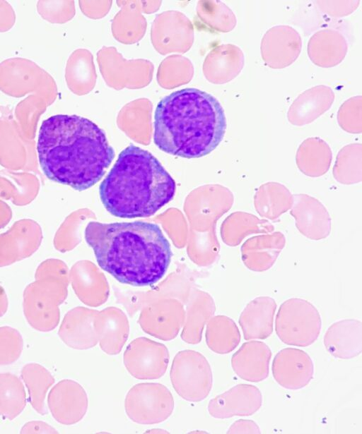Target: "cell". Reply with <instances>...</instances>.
<instances>
[{"label": "cell", "mask_w": 362, "mask_h": 434, "mask_svg": "<svg viewBox=\"0 0 362 434\" xmlns=\"http://www.w3.org/2000/svg\"><path fill=\"white\" fill-rule=\"evenodd\" d=\"M37 151L49 179L79 191L97 183L115 157L105 132L77 115L58 114L45 120Z\"/></svg>", "instance_id": "6da1fadb"}, {"label": "cell", "mask_w": 362, "mask_h": 434, "mask_svg": "<svg viewBox=\"0 0 362 434\" xmlns=\"http://www.w3.org/2000/svg\"><path fill=\"white\" fill-rule=\"evenodd\" d=\"M85 239L98 265L118 282L152 286L165 275L173 256L170 244L153 223L90 222Z\"/></svg>", "instance_id": "7a4b0ae2"}, {"label": "cell", "mask_w": 362, "mask_h": 434, "mask_svg": "<svg viewBox=\"0 0 362 434\" xmlns=\"http://www.w3.org/2000/svg\"><path fill=\"white\" fill-rule=\"evenodd\" d=\"M226 129L220 102L197 88L173 92L156 108L154 143L172 155L188 159L207 155L220 144Z\"/></svg>", "instance_id": "3957f363"}, {"label": "cell", "mask_w": 362, "mask_h": 434, "mask_svg": "<svg viewBox=\"0 0 362 434\" xmlns=\"http://www.w3.org/2000/svg\"><path fill=\"white\" fill-rule=\"evenodd\" d=\"M175 182L148 151L124 148L99 186L100 200L113 216L147 217L173 200Z\"/></svg>", "instance_id": "277c9868"}, {"label": "cell", "mask_w": 362, "mask_h": 434, "mask_svg": "<svg viewBox=\"0 0 362 434\" xmlns=\"http://www.w3.org/2000/svg\"><path fill=\"white\" fill-rule=\"evenodd\" d=\"M0 90L21 97L28 93L43 97L48 106L57 98V85L52 77L37 64L23 58H11L0 64Z\"/></svg>", "instance_id": "5b68a950"}, {"label": "cell", "mask_w": 362, "mask_h": 434, "mask_svg": "<svg viewBox=\"0 0 362 434\" xmlns=\"http://www.w3.org/2000/svg\"><path fill=\"white\" fill-rule=\"evenodd\" d=\"M321 327L318 310L307 300L289 299L278 310L275 330L279 339L286 344L308 346L317 339Z\"/></svg>", "instance_id": "8992f818"}, {"label": "cell", "mask_w": 362, "mask_h": 434, "mask_svg": "<svg viewBox=\"0 0 362 434\" xmlns=\"http://www.w3.org/2000/svg\"><path fill=\"white\" fill-rule=\"evenodd\" d=\"M170 380L176 392L184 399L198 402L206 399L213 385L210 364L194 350L179 351L173 358Z\"/></svg>", "instance_id": "52a82bcc"}, {"label": "cell", "mask_w": 362, "mask_h": 434, "mask_svg": "<svg viewBox=\"0 0 362 434\" xmlns=\"http://www.w3.org/2000/svg\"><path fill=\"white\" fill-rule=\"evenodd\" d=\"M128 417L139 424H156L165 421L173 413L174 399L163 385L143 382L133 386L124 400Z\"/></svg>", "instance_id": "ba28073f"}, {"label": "cell", "mask_w": 362, "mask_h": 434, "mask_svg": "<svg viewBox=\"0 0 362 434\" xmlns=\"http://www.w3.org/2000/svg\"><path fill=\"white\" fill-rule=\"evenodd\" d=\"M123 358L127 370L133 377L154 380L165 374L170 355L164 344L141 337L129 344Z\"/></svg>", "instance_id": "9c48e42d"}, {"label": "cell", "mask_w": 362, "mask_h": 434, "mask_svg": "<svg viewBox=\"0 0 362 434\" xmlns=\"http://www.w3.org/2000/svg\"><path fill=\"white\" fill-rule=\"evenodd\" d=\"M185 311L179 301L152 302L141 308L138 323L147 334L164 341L175 339L182 327Z\"/></svg>", "instance_id": "30bf717a"}, {"label": "cell", "mask_w": 362, "mask_h": 434, "mask_svg": "<svg viewBox=\"0 0 362 434\" xmlns=\"http://www.w3.org/2000/svg\"><path fill=\"white\" fill-rule=\"evenodd\" d=\"M302 49L300 34L293 28L280 25L269 28L261 42V55L267 66L280 69L291 65Z\"/></svg>", "instance_id": "8fae6325"}, {"label": "cell", "mask_w": 362, "mask_h": 434, "mask_svg": "<svg viewBox=\"0 0 362 434\" xmlns=\"http://www.w3.org/2000/svg\"><path fill=\"white\" fill-rule=\"evenodd\" d=\"M47 405L57 422L72 425L79 422L86 415L88 396L79 383L65 379L52 388L48 394Z\"/></svg>", "instance_id": "7c38bea8"}, {"label": "cell", "mask_w": 362, "mask_h": 434, "mask_svg": "<svg viewBox=\"0 0 362 434\" xmlns=\"http://www.w3.org/2000/svg\"><path fill=\"white\" fill-rule=\"evenodd\" d=\"M272 369L276 382L288 390L305 387L314 375V365L310 356L296 348L279 351L274 358Z\"/></svg>", "instance_id": "4fadbf2b"}, {"label": "cell", "mask_w": 362, "mask_h": 434, "mask_svg": "<svg viewBox=\"0 0 362 434\" xmlns=\"http://www.w3.org/2000/svg\"><path fill=\"white\" fill-rule=\"evenodd\" d=\"M262 395L255 385L238 384L211 399L209 414L219 419L252 416L260 409Z\"/></svg>", "instance_id": "5bb4252c"}, {"label": "cell", "mask_w": 362, "mask_h": 434, "mask_svg": "<svg viewBox=\"0 0 362 434\" xmlns=\"http://www.w3.org/2000/svg\"><path fill=\"white\" fill-rule=\"evenodd\" d=\"M291 215L296 219L298 230L305 237L318 241L327 238L331 231V218L324 205L308 194L292 197Z\"/></svg>", "instance_id": "9a60e30c"}, {"label": "cell", "mask_w": 362, "mask_h": 434, "mask_svg": "<svg viewBox=\"0 0 362 434\" xmlns=\"http://www.w3.org/2000/svg\"><path fill=\"white\" fill-rule=\"evenodd\" d=\"M93 327L101 349L108 355L118 354L129 334L126 314L116 307H107L98 311Z\"/></svg>", "instance_id": "2e32d148"}, {"label": "cell", "mask_w": 362, "mask_h": 434, "mask_svg": "<svg viewBox=\"0 0 362 434\" xmlns=\"http://www.w3.org/2000/svg\"><path fill=\"white\" fill-rule=\"evenodd\" d=\"M272 351L260 341L249 340L242 344L231 357V366L241 379L258 382L265 380L269 373Z\"/></svg>", "instance_id": "e0dca14e"}, {"label": "cell", "mask_w": 362, "mask_h": 434, "mask_svg": "<svg viewBox=\"0 0 362 434\" xmlns=\"http://www.w3.org/2000/svg\"><path fill=\"white\" fill-rule=\"evenodd\" d=\"M98 311L76 307L65 315L58 334L68 346L75 349H88L98 342L93 327L94 318Z\"/></svg>", "instance_id": "ac0fdd59"}, {"label": "cell", "mask_w": 362, "mask_h": 434, "mask_svg": "<svg viewBox=\"0 0 362 434\" xmlns=\"http://www.w3.org/2000/svg\"><path fill=\"white\" fill-rule=\"evenodd\" d=\"M327 351L334 357L350 359L362 351V323L356 319H344L332 323L324 336Z\"/></svg>", "instance_id": "d6986e66"}, {"label": "cell", "mask_w": 362, "mask_h": 434, "mask_svg": "<svg viewBox=\"0 0 362 434\" xmlns=\"http://www.w3.org/2000/svg\"><path fill=\"white\" fill-rule=\"evenodd\" d=\"M334 100L331 88L325 85L314 86L295 99L287 112V119L294 126L310 123L329 110Z\"/></svg>", "instance_id": "ffe728a7"}, {"label": "cell", "mask_w": 362, "mask_h": 434, "mask_svg": "<svg viewBox=\"0 0 362 434\" xmlns=\"http://www.w3.org/2000/svg\"><path fill=\"white\" fill-rule=\"evenodd\" d=\"M245 63L241 49L232 44L214 48L204 63L206 78L214 84H224L235 79L241 72Z\"/></svg>", "instance_id": "44dd1931"}, {"label": "cell", "mask_w": 362, "mask_h": 434, "mask_svg": "<svg viewBox=\"0 0 362 434\" xmlns=\"http://www.w3.org/2000/svg\"><path fill=\"white\" fill-rule=\"evenodd\" d=\"M276 309V303L269 296H259L250 301L238 320L244 339L249 341L268 338L273 332Z\"/></svg>", "instance_id": "7402d4cb"}, {"label": "cell", "mask_w": 362, "mask_h": 434, "mask_svg": "<svg viewBox=\"0 0 362 434\" xmlns=\"http://www.w3.org/2000/svg\"><path fill=\"white\" fill-rule=\"evenodd\" d=\"M285 240V236L279 231L248 239L241 246V256L244 265L249 270L255 272L269 270L284 248Z\"/></svg>", "instance_id": "603a6c76"}, {"label": "cell", "mask_w": 362, "mask_h": 434, "mask_svg": "<svg viewBox=\"0 0 362 434\" xmlns=\"http://www.w3.org/2000/svg\"><path fill=\"white\" fill-rule=\"evenodd\" d=\"M310 61L322 68L334 67L345 58L348 45L344 36L337 30L325 28L314 33L308 42Z\"/></svg>", "instance_id": "cb8c5ba5"}, {"label": "cell", "mask_w": 362, "mask_h": 434, "mask_svg": "<svg viewBox=\"0 0 362 434\" xmlns=\"http://www.w3.org/2000/svg\"><path fill=\"white\" fill-rule=\"evenodd\" d=\"M185 303L181 338L187 344H197L202 340L204 325L215 313L216 305L212 297L202 291L195 292Z\"/></svg>", "instance_id": "d4e9b609"}, {"label": "cell", "mask_w": 362, "mask_h": 434, "mask_svg": "<svg viewBox=\"0 0 362 434\" xmlns=\"http://www.w3.org/2000/svg\"><path fill=\"white\" fill-rule=\"evenodd\" d=\"M332 154L329 145L320 138H308L299 145L296 164L304 174L316 177L325 174L329 168Z\"/></svg>", "instance_id": "484cf974"}, {"label": "cell", "mask_w": 362, "mask_h": 434, "mask_svg": "<svg viewBox=\"0 0 362 434\" xmlns=\"http://www.w3.org/2000/svg\"><path fill=\"white\" fill-rule=\"evenodd\" d=\"M292 197L284 185L268 182L257 190L254 196V205L261 217L275 219L291 207Z\"/></svg>", "instance_id": "4316f807"}, {"label": "cell", "mask_w": 362, "mask_h": 434, "mask_svg": "<svg viewBox=\"0 0 362 434\" xmlns=\"http://www.w3.org/2000/svg\"><path fill=\"white\" fill-rule=\"evenodd\" d=\"M274 227L266 219L254 215L235 212L225 219L222 225L223 241L229 246H236L247 235L254 233H270Z\"/></svg>", "instance_id": "83f0119b"}, {"label": "cell", "mask_w": 362, "mask_h": 434, "mask_svg": "<svg viewBox=\"0 0 362 434\" xmlns=\"http://www.w3.org/2000/svg\"><path fill=\"white\" fill-rule=\"evenodd\" d=\"M207 323L206 343L212 351L226 354L238 346L240 333L233 320L223 315H218L211 318Z\"/></svg>", "instance_id": "f1b7e54d"}, {"label": "cell", "mask_w": 362, "mask_h": 434, "mask_svg": "<svg viewBox=\"0 0 362 434\" xmlns=\"http://www.w3.org/2000/svg\"><path fill=\"white\" fill-rule=\"evenodd\" d=\"M21 378L27 387L29 401L40 414H47L45 398L54 378L50 372L38 363H28L21 370Z\"/></svg>", "instance_id": "f546056e"}, {"label": "cell", "mask_w": 362, "mask_h": 434, "mask_svg": "<svg viewBox=\"0 0 362 434\" xmlns=\"http://www.w3.org/2000/svg\"><path fill=\"white\" fill-rule=\"evenodd\" d=\"M25 405L26 394L21 380L9 373H0V415L13 420Z\"/></svg>", "instance_id": "4dcf8cb0"}, {"label": "cell", "mask_w": 362, "mask_h": 434, "mask_svg": "<svg viewBox=\"0 0 362 434\" xmlns=\"http://www.w3.org/2000/svg\"><path fill=\"white\" fill-rule=\"evenodd\" d=\"M362 145L349 144L338 152L333 168V175L343 184H352L361 181Z\"/></svg>", "instance_id": "1f68e13d"}, {"label": "cell", "mask_w": 362, "mask_h": 434, "mask_svg": "<svg viewBox=\"0 0 362 434\" xmlns=\"http://www.w3.org/2000/svg\"><path fill=\"white\" fill-rule=\"evenodd\" d=\"M48 107L46 100L37 95H30L16 107L15 121L21 133L33 138L38 120Z\"/></svg>", "instance_id": "d6a6232c"}, {"label": "cell", "mask_w": 362, "mask_h": 434, "mask_svg": "<svg viewBox=\"0 0 362 434\" xmlns=\"http://www.w3.org/2000/svg\"><path fill=\"white\" fill-rule=\"evenodd\" d=\"M199 15L214 30L228 32L236 25V16L232 10L219 1H202L199 4Z\"/></svg>", "instance_id": "836d02e7"}, {"label": "cell", "mask_w": 362, "mask_h": 434, "mask_svg": "<svg viewBox=\"0 0 362 434\" xmlns=\"http://www.w3.org/2000/svg\"><path fill=\"white\" fill-rule=\"evenodd\" d=\"M362 97L354 96L349 98L340 106L337 112L339 126L349 133L362 132Z\"/></svg>", "instance_id": "e575fe53"}, {"label": "cell", "mask_w": 362, "mask_h": 434, "mask_svg": "<svg viewBox=\"0 0 362 434\" xmlns=\"http://www.w3.org/2000/svg\"><path fill=\"white\" fill-rule=\"evenodd\" d=\"M23 346L20 332L11 327H0V366L11 364L18 359Z\"/></svg>", "instance_id": "d590c367"}, {"label": "cell", "mask_w": 362, "mask_h": 434, "mask_svg": "<svg viewBox=\"0 0 362 434\" xmlns=\"http://www.w3.org/2000/svg\"><path fill=\"white\" fill-rule=\"evenodd\" d=\"M37 11L41 17L52 23H62L69 20L74 15L73 1H38Z\"/></svg>", "instance_id": "8d00e7d4"}, {"label": "cell", "mask_w": 362, "mask_h": 434, "mask_svg": "<svg viewBox=\"0 0 362 434\" xmlns=\"http://www.w3.org/2000/svg\"><path fill=\"white\" fill-rule=\"evenodd\" d=\"M359 1H317V6L323 13L332 17H343L354 11Z\"/></svg>", "instance_id": "74e56055"}, {"label": "cell", "mask_w": 362, "mask_h": 434, "mask_svg": "<svg viewBox=\"0 0 362 434\" xmlns=\"http://www.w3.org/2000/svg\"><path fill=\"white\" fill-rule=\"evenodd\" d=\"M16 21L12 6L6 1H0V32L10 30Z\"/></svg>", "instance_id": "f35d334b"}, {"label": "cell", "mask_w": 362, "mask_h": 434, "mask_svg": "<svg viewBox=\"0 0 362 434\" xmlns=\"http://www.w3.org/2000/svg\"><path fill=\"white\" fill-rule=\"evenodd\" d=\"M227 433H261V430L252 420L239 419L232 423Z\"/></svg>", "instance_id": "ab89813d"}, {"label": "cell", "mask_w": 362, "mask_h": 434, "mask_svg": "<svg viewBox=\"0 0 362 434\" xmlns=\"http://www.w3.org/2000/svg\"><path fill=\"white\" fill-rule=\"evenodd\" d=\"M58 432L46 423L30 421L24 425L21 433H57Z\"/></svg>", "instance_id": "60d3db41"}, {"label": "cell", "mask_w": 362, "mask_h": 434, "mask_svg": "<svg viewBox=\"0 0 362 434\" xmlns=\"http://www.w3.org/2000/svg\"><path fill=\"white\" fill-rule=\"evenodd\" d=\"M8 301L6 296L0 292V318L2 317L7 311Z\"/></svg>", "instance_id": "b9f144b4"}]
</instances>
